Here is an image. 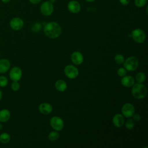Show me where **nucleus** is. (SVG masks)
I'll return each instance as SVG.
<instances>
[{"label": "nucleus", "mask_w": 148, "mask_h": 148, "mask_svg": "<svg viewBox=\"0 0 148 148\" xmlns=\"http://www.w3.org/2000/svg\"><path fill=\"white\" fill-rule=\"evenodd\" d=\"M71 58L72 62L75 65H80L83 62V56L79 51H75L73 52L71 56Z\"/></svg>", "instance_id": "9b49d317"}, {"label": "nucleus", "mask_w": 148, "mask_h": 148, "mask_svg": "<svg viewBox=\"0 0 148 148\" xmlns=\"http://www.w3.org/2000/svg\"><path fill=\"white\" fill-rule=\"evenodd\" d=\"M114 61L118 64H121L124 62V57L122 54H118L115 56L114 58Z\"/></svg>", "instance_id": "b1692460"}, {"label": "nucleus", "mask_w": 148, "mask_h": 148, "mask_svg": "<svg viewBox=\"0 0 148 148\" xmlns=\"http://www.w3.org/2000/svg\"><path fill=\"white\" fill-rule=\"evenodd\" d=\"M125 128L127 130H132L134 128V126H135L134 121L131 119H130L127 120V121L125 123Z\"/></svg>", "instance_id": "5701e85b"}, {"label": "nucleus", "mask_w": 148, "mask_h": 148, "mask_svg": "<svg viewBox=\"0 0 148 148\" xmlns=\"http://www.w3.org/2000/svg\"><path fill=\"white\" fill-rule=\"evenodd\" d=\"M55 87L58 91L60 92H63L66 90L67 88V84L64 80H58L55 83Z\"/></svg>", "instance_id": "a211bd4d"}, {"label": "nucleus", "mask_w": 148, "mask_h": 148, "mask_svg": "<svg viewBox=\"0 0 148 148\" xmlns=\"http://www.w3.org/2000/svg\"><path fill=\"white\" fill-rule=\"evenodd\" d=\"M53 5L50 1H45L40 6L41 13L46 16H50L53 12Z\"/></svg>", "instance_id": "0eeeda50"}, {"label": "nucleus", "mask_w": 148, "mask_h": 148, "mask_svg": "<svg viewBox=\"0 0 148 148\" xmlns=\"http://www.w3.org/2000/svg\"><path fill=\"white\" fill-rule=\"evenodd\" d=\"M2 128H3V125H2V124L1 123H0V130H2Z\"/></svg>", "instance_id": "f704fd0d"}, {"label": "nucleus", "mask_w": 148, "mask_h": 148, "mask_svg": "<svg viewBox=\"0 0 148 148\" xmlns=\"http://www.w3.org/2000/svg\"><path fill=\"white\" fill-rule=\"evenodd\" d=\"M121 84L126 87H130L134 85L135 83V80L131 76H124L121 80Z\"/></svg>", "instance_id": "4468645a"}, {"label": "nucleus", "mask_w": 148, "mask_h": 148, "mask_svg": "<svg viewBox=\"0 0 148 148\" xmlns=\"http://www.w3.org/2000/svg\"><path fill=\"white\" fill-rule=\"evenodd\" d=\"M10 112L9 110L3 109L0 110V122L5 123L10 118Z\"/></svg>", "instance_id": "f3484780"}, {"label": "nucleus", "mask_w": 148, "mask_h": 148, "mask_svg": "<svg viewBox=\"0 0 148 148\" xmlns=\"http://www.w3.org/2000/svg\"><path fill=\"white\" fill-rule=\"evenodd\" d=\"M121 112L123 116L125 117H131L135 113V108L132 104L130 103H125L121 108Z\"/></svg>", "instance_id": "6e6552de"}, {"label": "nucleus", "mask_w": 148, "mask_h": 148, "mask_svg": "<svg viewBox=\"0 0 148 148\" xmlns=\"http://www.w3.org/2000/svg\"><path fill=\"white\" fill-rule=\"evenodd\" d=\"M0 55H1V53H0Z\"/></svg>", "instance_id": "c9c22d12"}, {"label": "nucleus", "mask_w": 148, "mask_h": 148, "mask_svg": "<svg viewBox=\"0 0 148 148\" xmlns=\"http://www.w3.org/2000/svg\"><path fill=\"white\" fill-rule=\"evenodd\" d=\"M117 75L119 76H121V77H123L124 76H125L127 73V71L125 68H120L118 69L117 70Z\"/></svg>", "instance_id": "cd10ccee"}, {"label": "nucleus", "mask_w": 148, "mask_h": 148, "mask_svg": "<svg viewBox=\"0 0 148 148\" xmlns=\"http://www.w3.org/2000/svg\"><path fill=\"white\" fill-rule=\"evenodd\" d=\"M87 2H93V1H94L95 0H86Z\"/></svg>", "instance_id": "72a5a7b5"}, {"label": "nucleus", "mask_w": 148, "mask_h": 148, "mask_svg": "<svg viewBox=\"0 0 148 148\" xmlns=\"http://www.w3.org/2000/svg\"><path fill=\"white\" fill-rule=\"evenodd\" d=\"M139 65L138 59L134 56L127 58L124 62V68L129 71H134L137 69Z\"/></svg>", "instance_id": "7ed1b4c3"}, {"label": "nucleus", "mask_w": 148, "mask_h": 148, "mask_svg": "<svg viewBox=\"0 0 148 148\" xmlns=\"http://www.w3.org/2000/svg\"><path fill=\"white\" fill-rule=\"evenodd\" d=\"M41 0H29L30 2L32 4H38L40 2Z\"/></svg>", "instance_id": "7c9ffc66"}, {"label": "nucleus", "mask_w": 148, "mask_h": 148, "mask_svg": "<svg viewBox=\"0 0 148 148\" xmlns=\"http://www.w3.org/2000/svg\"><path fill=\"white\" fill-rule=\"evenodd\" d=\"M119 2L123 5H127L130 3V0H119Z\"/></svg>", "instance_id": "c756f323"}, {"label": "nucleus", "mask_w": 148, "mask_h": 148, "mask_svg": "<svg viewBox=\"0 0 148 148\" xmlns=\"http://www.w3.org/2000/svg\"><path fill=\"white\" fill-rule=\"evenodd\" d=\"M8 83V80L5 76H0V87H4L7 86Z\"/></svg>", "instance_id": "393cba45"}, {"label": "nucleus", "mask_w": 148, "mask_h": 148, "mask_svg": "<svg viewBox=\"0 0 148 148\" xmlns=\"http://www.w3.org/2000/svg\"><path fill=\"white\" fill-rule=\"evenodd\" d=\"M42 29V24L40 23L36 22L32 24L31 26V31L34 32H38Z\"/></svg>", "instance_id": "4be33fe9"}, {"label": "nucleus", "mask_w": 148, "mask_h": 148, "mask_svg": "<svg viewBox=\"0 0 148 148\" xmlns=\"http://www.w3.org/2000/svg\"><path fill=\"white\" fill-rule=\"evenodd\" d=\"M112 121L115 127L120 128L123 126L124 124V117L123 114L118 113L113 116Z\"/></svg>", "instance_id": "ddd939ff"}, {"label": "nucleus", "mask_w": 148, "mask_h": 148, "mask_svg": "<svg viewBox=\"0 0 148 148\" xmlns=\"http://www.w3.org/2000/svg\"><path fill=\"white\" fill-rule=\"evenodd\" d=\"M64 73L67 77L73 79L77 77L79 71L75 66L72 65H68L64 68Z\"/></svg>", "instance_id": "39448f33"}, {"label": "nucleus", "mask_w": 148, "mask_h": 148, "mask_svg": "<svg viewBox=\"0 0 148 148\" xmlns=\"http://www.w3.org/2000/svg\"><path fill=\"white\" fill-rule=\"evenodd\" d=\"M23 26L24 21L19 17H14L10 21V27L14 30H20L23 27Z\"/></svg>", "instance_id": "9d476101"}, {"label": "nucleus", "mask_w": 148, "mask_h": 148, "mask_svg": "<svg viewBox=\"0 0 148 148\" xmlns=\"http://www.w3.org/2000/svg\"><path fill=\"white\" fill-rule=\"evenodd\" d=\"M132 96L138 99L144 98L147 94V89L146 87L140 83H134L131 90Z\"/></svg>", "instance_id": "f03ea898"}, {"label": "nucleus", "mask_w": 148, "mask_h": 148, "mask_svg": "<svg viewBox=\"0 0 148 148\" xmlns=\"http://www.w3.org/2000/svg\"><path fill=\"white\" fill-rule=\"evenodd\" d=\"M43 31L47 37L54 39L59 37L61 35V28L58 23L52 21L45 24Z\"/></svg>", "instance_id": "f257e3e1"}, {"label": "nucleus", "mask_w": 148, "mask_h": 148, "mask_svg": "<svg viewBox=\"0 0 148 148\" xmlns=\"http://www.w3.org/2000/svg\"><path fill=\"white\" fill-rule=\"evenodd\" d=\"M3 3H8L10 1V0H1Z\"/></svg>", "instance_id": "2f4dec72"}, {"label": "nucleus", "mask_w": 148, "mask_h": 148, "mask_svg": "<svg viewBox=\"0 0 148 148\" xmlns=\"http://www.w3.org/2000/svg\"><path fill=\"white\" fill-rule=\"evenodd\" d=\"M147 0H135V4L138 8L143 7L147 3Z\"/></svg>", "instance_id": "a878e982"}, {"label": "nucleus", "mask_w": 148, "mask_h": 148, "mask_svg": "<svg viewBox=\"0 0 148 148\" xmlns=\"http://www.w3.org/2000/svg\"><path fill=\"white\" fill-rule=\"evenodd\" d=\"M51 127L56 131H61L64 126V123L61 118L58 116L53 117L50 121Z\"/></svg>", "instance_id": "423d86ee"}, {"label": "nucleus", "mask_w": 148, "mask_h": 148, "mask_svg": "<svg viewBox=\"0 0 148 148\" xmlns=\"http://www.w3.org/2000/svg\"><path fill=\"white\" fill-rule=\"evenodd\" d=\"M10 67V62L7 59L0 60V73H5L8 71Z\"/></svg>", "instance_id": "dca6fc26"}, {"label": "nucleus", "mask_w": 148, "mask_h": 148, "mask_svg": "<svg viewBox=\"0 0 148 148\" xmlns=\"http://www.w3.org/2000/svg\"><path fill=\"white\" fill-rule=\"evenodd\" d=\"M135 79L138 83H143L146 79V75L143 72H138L135 76Z\"/></svg>", "instance_id": "aec40b11"}, {"label": "nucleus", "mask_w": 148, "mask_h": 148, "mask_svg": "<svg viewBox=\"0 0 148 148\" xmlns=\"http://www.w3.org/2000/svg\"><path fill=\"white\" fill-rule=\"evenodd\" d=\"M39 110L43 114H49L53 110L52 106L48 103H42L39 106Z\"/></svg>", "instance_id": "2eb2a0df"}, {"label": "nucleus", "mask_w": 148, "mask_h": 148, "mask_svg": "<svg viewBox=\"0 0 148 148\" xmlns=\"http://www.w3.org/2000/svg\"><path fill=\"white\" fill-rule=\"evenodd\" d=\"M2 91H1V90H0V101L1 100V99H2Z\"/></svg>", "instance_id": "473e14b6"}, {"label": "nucleus", "mask_w": 148, "mask_h": 148, "mask_svg": "<svg viewBox=\"0 0 148 148\" xmlns=\"http://www.w3.org/2000/svg\"><path fill=\"white\" fill-rule=\"evenodd\" d=\"M68 9L71 13H77L80 12L81 6L77 1H71L68 4Z\"/></svg>", "instance_id": "f8f14e48"}, {"label": "nucleus", "mask_w": 148, "mask_h": 148, "mask_svg": "<svg viewBox=\"0 0 148 148\" xmlns=\"http://www.w3.org/2000/svg\"><path fill=\"white\" fill-rule=\"evenodd\" d=\"M22 76V71L18 66L12 68L9 72L10 79L13 81H18Z\"/></svg>", "instance_id": "1a4fd4ad"}, {"label": "nucleus", "mask_w": 148, "mask_h": 148, "mask_svg": "<svg viewBox=\"0 0 148 148\" xmlns=\"http://www.w3.org/2000/svg\"><path fill=\"white\" fill-rule=\"evenodd\" d=\"M20 84L17 81H13V83L11 84V88L13 91H18L20 89Z\"/></svg>", "instance_id": "bb28decb"}, {"label": "nucleus", "mask_w": 148, "mask_h": 148, "mask_svg": "<svg viewBox=\"0 0 148 148\" xmlns=\"http://www.w3.org/2000/svg\"><path fill=\"white\" fill-rule=\"evenodd\" d=\"M59 134L57 131H51L48 135V138L50 140L54 141L59 138Z\"/></svg>", "instance_id": "412c9836"}, {"label": "nucleus", "mask_w": 148, "mask_h": 148, "mask_svg": "<svg viewBox=\"0 0 148 148\" xmlns=\"http://www.w3.org/2000/svg\"><path fill=\"white\" fill-rule=\"evenodd\" d=\"M131 37L135 42L138 43H142L145 40L146 35L142 29L140 28H136L132 31Z\"/></svg>", "instance_id": "20e7f679"}, {"label": "nucleus", "mask_w": 148, "mask_h": 148, "mask_svg": "<svg viewBox=\"0 0 148 148\" xmlns=\"http://www.w3.org/2000/svg\"><path fill=\"white\" fill-rule=\"evenodd\" d=\"M133 119L135 121H139L140 120V116L139 114H133Z\"/></svg>", "instance_id": "c85d7f7f"}, {"label": "nucleus", "mask_w": 148, "mask_h": 148, "mask_svg": "<svg viewBox=\"0 0 148 148\" xmlns=\"http://www.w3.org/2000/svg\"><path fill=\"white\" fill-rule=\"evenodd\" d=\"M10 140V136L7 132H3L0 135V142L2 143L6 144Z\"/></svg>", "instance_id": "6ab92c4d"}]
</instances>
